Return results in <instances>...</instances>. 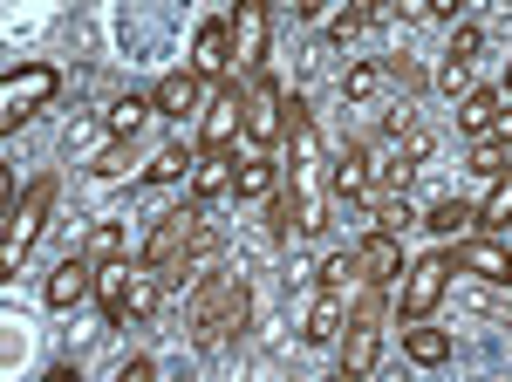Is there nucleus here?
I'll list each match as a JSON object with an SVG mask.
<instances>
[{"instance_id": "nucleus-19", "label": "nucleus", "mask_w": 512, "mask_h": 382, "mask_svg": "<svg viewBox=\"0 0 512 382\" xmlns=\"http://www.w3.org/2000/svg\"><path fill=\"white\" fill-rule=\"evenodd\" d=\"M233 151H198V171H192V198L198 205H212V198H226L233 191Z\"/></svg>"}, {"instance_id": "nucleus-15", "label": "nucleus", "mask_w": 512, "mask_h": 382, "mask_svg": "<svg viewBox=\"0 0 512 382\" xmlns=\"http://www.w3.org/2000/svg\"><path fill=\"white\" fill-rule=\"evenodd\" d=\"M192 69L205 82H226L233 76V35H226V21H205L192 35Z\"/></svg>"}, {"instance_id": "nucleus-8", "label": "nucleus", "mask_w": 512, "mask_h": 382, "mask_svg": "<svg viewBox=\"0 0 512 382\" xmlns=\"http://www.w3.org/2000/svg\"><path fill=\"white\" fill-rule=\"evenodd\" d=\"M239 137H246V82L226 76L219 96L198 110V151H233Z\"/></svg>"}, {"instance_id": "nucleus-16", "label": "nucleus", "mask_w": 512, "mask_h": 382, "mask_svg": "<svg viewBox=\"0 0 512 382\" xmlns=\"http://www.w3.org/2000/svg\"><path fill=\"white\" fill-rule=\"evenodd\" d=\"M151 103H158V116L185 123V116H198V103H205V76H198V69H178V76H164L158 89H151Z\"/></svg>"}, {"instance_id": "nucleus-30", "label": "nucleus", "mask_w": 512, "mask_h": 382, "mask_svg": "<svg viewBox=\"0 0 512 382\" xmlns=\"http://www.w3.org/2000/svg\"><path fill=\"white\" fill-rule=\"evenodd\" d=\"M437 89L465 103V96H472V62H465V55H451V62H444V76H437Z\"/></svg>"}, {"instance_id": "nucleus-29", "label": "nucleus", "mask_w": 512, "mask_h": 382, "mask_svg": "<svg viewBox=\"0 0 512 382\" xmlns=\"http://www.w3.org/2000/svg\"><path fill=\"white\" fill-rule=\"evenodd\" d=\"M506 164H512V144H499V137H478V151H472V171L485 178V185H492V178H499Z\"/></svg>"}, {"instance_id": "nucleus-21", "label": "nucleus", "mask_w": 512, "mask_h": 382, "mask_svg": "<svg viewBox=\"0 0 512 382\" xmlns=\"http://www.w3.org/2000/svg\"><path fill=\"white\" fill-rule=\"evenodd\" d=\"M499 103H506V89H472V96L458 103V130H465V137H485V130L506 116Z\"/></svg>"}, {"instance_id": "nucleus-22", "label": "nucleus", "mask_w": 512, "mask_h": 382, "mask_svg": "<svg viewBox=\"0 0 512 382\" xmlns=\"http://www.w3.org/2000/svg\"><path fill=\"white\" fill-rule=\"evenodd\" d=\"M274 185H280V164L267 151H253V157L233 164V198H260V191H274Z\"/></svg>"}, {"instance_id": "nucleus-32", "label": "nucleus", "mask_w": 512, "mask_h": 382, "mask_svg": "<svg viewBox=\"0 0 512 382\" xmlns=\"http://www.w3.org/2000/svg\"><path fill=\"white\" fill-rule=\"evenodd\" d=\"M117 253H123V226H117V219H103L96 239H89V260H117Z\"/></svg>"}, {"instance_id": "nucleus-12", "label": "nucleus", "mask_w": 512, "mask_h": 382, "mask_svg": "<svg viewBox=\"0 0 512 382\" xmlns=\"http://www.w3.org/2000/svg\"><path fill=\"white\" fill-rule=\"evenodd\" d=\"M396 273H403V239H396L390 226H369L362 246H355V280H362V287H390Z\"/></svg>"}, {"instance_id": "nucleus-34", "label": "nucleus", "mask_w": 512, "mask_h": 382, "mask_svg": "<svg viewBox=\"0 0 512 382\" xmlns=\"http://www.w3.org/2000/svg\"><path fill=\"white\" fill-rule=\"evenodd\" d=\"M369 89H376V69H369V62H355L349 76H342V96H355V103H362Z\"/></svg>"}, {"instance_id": "nucleus-20", "label": "nucleus", "mask_w": 512, "mask_h": 382, "mask_svg": "<svg viewBox=\"0 0 512 382\" xmlns=\"http://www.w3.org/2000/svg\"><path fill=\"white\" fill-rule=\"evenodd\" d=\"M403 355H410L417 369H437V362H451V335H444V328H424V321H410V328H403Z\"/></svg>"}, {"instance_id": "nucleus-6", "label": "nucleus", "mask_w": 512, "mask_h": 382, "mask_svg": "<svg viewBox=\"0 0 512 382\" xmlns=\"http://www.w3.org/2000/svg\"><path fill=\"white\" fill-rule=\"evenodd\" d=\"M48 205H55V178H35V185L21 191V205L7 212V239H0V273H21V260L35 253V239H41Z\"/></svg>"}, {"instance_id": "nucleus-9", "label": "nucleus", "mask_w": 512, "mask_h": 382, "mask_svg": "<svg viewBox=\"0 0 512 382\" xmlns=\"http://www.w3.org/2000/svg\"><path fill=\"white\" fill-rule=\"evenodd\" d=\"M444 287H451V253H424V260H410V267H403V294H396L403 328H410V321H431V307L444 301Z\"/></svg>"}, {"instance_id": "nucleus-24", "label": "nucleus", "mask_w": 512, "mask_h": 382, "mask_svg": "<svg viewBox=\"0 0 512 382\" xmlns=\"http://www.w3.org/2000/svg\"><path fill=\"white\" fill-rule=\"evenodd\" d=\"M424 226H431L437 239H458V232H478V205H472V198H437Z\"/></svg>"}, {"instance_id": "nucleus-3", "label": "nucleus", "mask_w": 512, "mask_h": 382, "mask_svg": "<svg viewBox=\"0 0 512 382\" xmlns=\"http://www.w3.org/2000/svg\"><path fill=\"white\" fill-rule=\"evenodd\" d=\"M246 314H253V294H246L239 273H226V267L198 273V287H192V335L205 348L233 342L239 328H246Z\"/></svg>"}, {"instance_id": "nucleus-37", "label": "nucleus", "mask_w": 512, "mask_h": 382, "mask_svg": "<svg viewBox=\"0 0 512 382\" xmlns=\"http://www.w3.org/2000/svg\"><path fill=\"white\" fill-rule=\"evenodd\" d=\"M321 7H328V0H294V14H321Z\"/></svg>"}, {"instance_id": "nucleus-31", "label": "nucleus", "mask_w": 512, "mask_h": 382, "mask_svg": "<svg viewBox=\"0 0 512 382\" xmlns=\"http://www.w3.org/2000/svg\"><path fill=\"white\" fill-rule=\"evenodd\" d=\"M89 171H96V178H117V171H130V151H123V137H110L103 151L89 157Z\"/></svg>"}, {"instance_id": "nucleus-25", "label": "nucleus", "mask_w": 512, "mask_h": 382, "mask_svg": "<svg viewBox=\"0 0 512 382\" xmlns=\"http://www.w3.org/2000/svg\"><path fill=\"white\" fill-rule=\"evenodd\" d=\"M512 226V164L492 178V191L478 198V232H506Z\"/></svg>"}, {"instance_id": "nucleus-13", "label": "nucleus", "mask_w": 512, "mask_h": 382, "mask_svg": "<svg viewBox=\"0 0 512 382\" xmlns=\"http://www.w3.org/2000/svg\"><path fill=\"white\" fill-rule=\"evenodd\" d=\"M328 185H335V198H349V205L376 198V185H383V171H376V151H342L335 164H328Z\"/></svg>"}, {"instance_id": "nucleus-35", "label": "nucleus", "mask_w": 512, "mask_h": 382, "mask_svg": "<svg viewBox=\"0 0 512 382\" xmlns=\"http://www.w3.org/2000/svg\"><path fill=\"white\" fill-rule=\"evenodd\" d=\"M451 55H465V62H472V55H478V28H458V35H451Z\"/></svg>"}, {"instance_id": "nucleus-7", "label": "nucleus", "mask_w": 512, "mask_h": 382, "mask_svg": "<svg viewBox=\"0 0 512 382\" xmlns=\"http://www.w3.org/2000/svg\"><path fill=\"white\" fill-rule=\"evenodd\" d=\"M226 35H233V76L253 82L267 69V35H274V0H239L233 21H226Z\"/></svg>"}, {"instance_id": "nucleus-26", "label": "nucleus", "mask_w": 512, "mask_h": 382, "mask_svg": "<svg viewBox=\"0 0 512 382\" xmlns=\"http://www.w3.org/2000/svg\"><path fill=\"white\" fill-rule=\"evenodd\" d=\"M144 116H158L151 96H117V103L103 110V130H110V137H137V130H144Z\"/></svg>"}, {"instance_id": "nucleus-28", "label": "nucleus", "mask_w": 512, "mask_h": 382, "mask_svg": "<svg viewBox=\"0 0 512 382\" xmlns=\"http://www.w3.org/2000/svg\"><path fill=\"white\" fill-rule=\"evenodd\" d=\"M369 21H383V0H349V7H342V21H335L328 35H335V41H355Z\"/></svg>"}, {"instance_id": "nucleus-36", "label": "nucleus", "mask_w": 512, "mask_h": 382, "mask_svg": "<svg viewBox=\"0 0 512 382\" xmlns=\"http://www.w3.org/2000/svg\"><path fill=\"white\" fill-rule=\"evenodd\" d=\"M424 14H437V21H451V14H458V0H424Z\"/></svg>"}, {"instance_id": "nucleus-10", "label": "nucleus", "mask_w": 512, "mask_h": 382, "mask_svg": "<svg viewBox=\"0 0 512 382\" xmlns=\"http://www.w3.org/2000/svg\"><path fill=\"white\" fill-rule=\"evenodd\" d=\"M444 253H451V273H478L485 287H512V246L499 232H458Z\"/></svg>"}, {"instance_id": "nucleus-17", "label": "nucleus", "mask_w": 512, "mask_h": 382, "mask_svg": "<svg viewBox=\"0 0 512 382\" xmlns=\"http://www.w3.org/2000/svg\"><path fill=\"white\" fill-rule=\"evenodd\" d=\"M96 294V260L89 253H69L62 267L48 273V307H76V301H89Z\"/></svg>"}, {"instance_id": "nucleus-2", "label": "nucleus", "mask_w": 512, "mask_h": 382, "mask_svg": "<svg viewBox=\"0 0 512 382\" xmlns=\"http://www.w3.org/2000/svg\"><path fill=\"white\" fill-rule=\"evenodd\" d=\"M212 253V232H205V205H178V212H164L158 226H151V239H144V267H158L164 280H192V267Z\"/></svg>"}, {"instance_id": "nucleus-33", "label": "nucleus", "mask_w": 512, "mask_h": 382, "mask_svg": "<svg viewBox=\"0 0 512 382\" xmlns=\"http://www.w3.org/2000/svg\"><path fill=\"white\" fill-rule=\"evenodd\" d=\"M349 273H355V253H328L321 260V287H349Z\"/></svg>"}, {"instance_id": "nucleus-23", "label": "nucleus", "mask_w": 512, "mask_h": 382, "mask_svg": "<svg viewBox=\"0 0 512 382\" xmlns=\"http://www.w3.org/2000/svg\"><path fill=\"white\" fill-rule=\"evenodd\" d=\"M192 171H198V144H164V151L144 164L151 185H178V178H192Z\"/></svg>"}, {"instance_id": "nucleus-14", "label": "nucleus", "mask_w": 512, "mask_h": 382, "mask_svg": "<svg viewBox=\"0 0 512 382\" xmlns=\"http://www.w3.org/2000/svg\"><path fill=\"white\" fill-rule=\"evenodd\" d=\"M96 307H103V321L123 328L130 321V260H96Z\"/></svg>"}, {"instance_id": "nucleus-11", "label": "nucleus", "mask_w": 512, "mask_h": 382, "mask_svg": "<svg viewBox=\"0 0 512 382\" xmlns=\"http://www.w3.org/2000/svg\"><path fill=\"white\" fill-rule=\"evenodd\" d=\"M280 123H287V96H280V82L260 69V76L246 82V144H253V151H274Z\"/></svg>"}, {"instance_id": "nucleus-5", "label": "nucleus", "mask_w": 512, "mask_h": 382, "mask_svg": "<svg viewBox=\"0 0 512 382\" xmlns=\"http://www.w3.org/2000/svg\"><path fill=\"white\" fill-rule=\"evenodd\" d=\"M55 89H62V76H55L48 62H21V69H7V82H0V130H21L35 110H48Z\"/></svg>"}, {"instance_id": "nucleus-1", "label": "nucleus", "mask_w": 512, "mask_h": 382, "mask_svg": "<svg viewBox=\"0 0 512 382\" xmlns=\"http://www.w3.org/2000/svg\"><path fill=\"white\" fill-rule=\"evenodd\" d=\"M280 198H274V232H321L328 219V151H321V130H315V110L301 96H287V123H280Z\"/></svg>"}, {"instance_id": "nucleus-18", "label": "nucleus", "mask_w": 512, "mask_h": 382, "mask_svg": "<svg viewBox=\"0 0 512 382\" xmlns=\"http://www.w3.org/2000/svg\"><path fill=\"white\" fill-rule=\"evenodd\" d=\"M342 321H349V307H342V287H321L315 307H308V328H301V335H308L315 348H335V342H342Z\"/></svg>"}, {"instance_id": "nucleus-4", "label": "nucleus", "mask_w": 512, "mask_h": 382, "mask_svg": "<svg viewBox=\"0 0 512 382\" xmlns=\"http://www.w3.org/2000/svg\"><path fill=\"white\" fill-rule=\"evenodd\" d=\"M383 287H362V301L349 307V321H342V376H369L376 369V348H383Z\"/></svg>"}, {"instance_id": "nucleus-27", "label": "nucleus", "mask_w": 512, "mask_h": 382, "mask_svg": "<svg viewBox=\"0 0 512 382\" xmlns=\"http://www.w3.org/2000/svg\"><path fill=\"white\" fill-rule=\"evenodd\" d=\"M158 294H164V273L137 260V267H130V321H144V314L158 307Z\"/></svg>"}]
</instances>
